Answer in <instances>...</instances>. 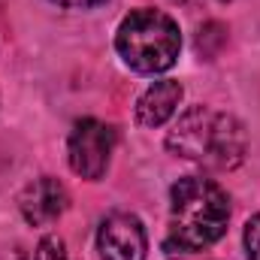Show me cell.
<instances>
[{
  "mask_svg": "<svg viewBox=\"0 0 260 260\" xmlns=\"http://www.w3.org/2000/svg\"><path fill=\"white\" fill-rule=\"evenodd\" d=\"M230 221V197L224 188L203 176H185L170 191L167 242L170 254H197L215 245Z\"/></svg>",
  "mask_w": 260,
  "mask_h": 260,
  "instance_id": "6da1fadb",
  "label": "cell"
},
{
  "mask_svg": "<svg viewBox=\"0 0 260 260\" xmlns=\"http://www.w3.org/2000/svg\"><path fill=\"white\" fill-rule=\"evenodd\" d=\"M167 148L176 157L191 160L203 170L227 173L245 160L248 136L233 115L218 112L212 106H191L173 124L167 136Z\"/></svg>",
  "mask_w": 260,
  "mask_h": 260,
  "instance_id": "7a4b0ae2",
  "label": "cell"
},
{
  "mask_svg": "<svg viewBox=\"0 0 260 260\" xmlns=\"http://www.w3.org/2000/svg\"><path fill=\"white\" fill-rule=\"evenodd\" d=\"M115 49L130 70L154 76L176 64L179 49H182V34H179V24L167 12L133 9L118 24Z\"/></svg>",
  "mask_w": 260,
  "mask_h": 260,
  "instance_id": "3957f363",
  "label": "cell"
},
{
  "mask_svg": "<svg viewBox=\"0 0 260 260\" xmlns=\"http://www.w3.org/2000/svg\"><path fill=\"white\" fill-rule=\"evenodd\" d=\"M112 148H115L112 124H103L97 118H82V121H76V127L70 133L67 157H70V167H73L76 176H82L88 182H97L109 167Z\"/></svg>",
  "mask_w": 260,
  "mask_h": 260,
  "instance_id": "277c9868",
  "label": "cell"
},
{
  "mask_svg": "<svg viewBox=\"0 0 260 260\" xmlns=\"http://www.w3.org/2000/svg\"><path fill=\"white\" fill-rule=\"evenodd\" d=\"M97 251L103 260H145L148 239L142 221L127 212L106 215L97 230Z\"/></svg>",
  "mask_w": 260,
  "mask_h": 260,
  "instance_id": "5b68a950",
  "label": "cell"
},
{
  "mask_svg": "<svg viewBox=\"0 0 260 260\" xmlns=\"http://www.w3.org/2000/svg\"><path fill=\"white\" fill-rule=\"evenodd\" d=\"M70 206V194L67 188L52 179V176H43V179H34L24 191H21V200H18V209L24 215L27 224L34 227H49L55 224Z\"/></svg>",
  "mask_w": 260,
  "mask_h": 260,
  "instance_id": "8992f818",
  "label": "cell"
},
{
  "mask_svg": "<svg viewBox=\"0 0 260 260\" xmlns=\"http://www.w3.org/2000/svg\"><path fill=\"white\" fill-rule=\"evenodd\" d=\"M182 97H185V91H182L179 82H173V79L154 82V85L145 88L142 97L136 100V121H139L142 127H160L164 121H170V118L176 115Z\"/></svg>",
  "mask_w": 260,
  "mask_h": 260,
  "instance_id": "52a82bcc",
  "label": "cell"
},
{
  "mask_svg": "<svg viewBox=\"0 0 260 260\" xmlns=\"http://www.w3.org/2000/svg\"><path fill=\"white\" fill-rule=\"evenodd\" d=\"M245 254L248 260H260V215H254L248 224H245Z\"/></svg>",
  "mask_w": 260,
  "mask_h": 260,
  "instance_id": "ba28073f",
  "label": "cell"
},
{
  "mask_svg": "<svg viewBox=\"0 0 260 260\" xmlns=\"http://www.w3.org/2000/svg\"><path fill=\"white\" fill-rule=\"evenodd\" d=\"M37 260H67L64 242H61L58 236H46V239L37 245Z\"/></svg>",
  "mask_w": 260,
  "mask_h": 260,
  "instance_id": "9c48e42d",
  "label": "cell"
},
{
  "mask_svg": "<svg viewBox=\"0 0 260 260\" xmlns=\"http://www.w3.org/2000/svg\"><path fill=\"white\" fill-rule=\"evenodd\" d=\"M55 3L70 6V9H88V6H97V3H103V0H55Z\"/></svg>",
  "mask_w": 260,
  "mask_h": 260,
  "instance_id": "30bf717a",
  "label": "cell"
}]
</instances>
